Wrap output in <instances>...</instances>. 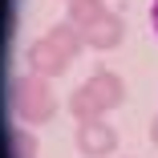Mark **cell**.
Wrapping results in <instances>:
<instances>
[{"label":"cell","mask_w":158,"mask_h":158,"mask_svg":"<svg viewBox=\"0 0 158 158\" xmlns=\"http://www.w3.org/2000/svg\"><path fill=\"white\" fill-rule=\"evenodd\" d=\"M154 28H158V0H154Z\"/></svg>","instance_id":"1"}]
</instances>
